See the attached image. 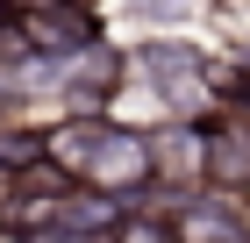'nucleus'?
<instances>
[{
  "instance_id": "f257e3e1",
  "label": "nucleus",
  "mask_w": 250,
  "mask_h": 243,
  "mask_svg": "<svg viewBox=\"0 0 250 243\" xmlns=\"http://www.w3.org/2000/svg\"><path fill=\"white\" fill-rule=\"evenodd\" d=\"M143 79L157 100V122H214V79L222 57L193 36H143L129 43V86Z\"/></svg>"
},
{
  "instance_id": "f03ea898",
  "label": "nucleus",
  "mask_w": 250,
  "mask_h": 243,
  "mask_svg": "<svg viewBox=\"0 0 250 243\" xmlns=\"http://www.w3.org/2000/svg\"><path fill=\"white\" fill-rule=\"evenodd\" d=\"M15 43L43 65H72L93 43H107V15L86 0H21L15 7Z\"/></svg>"
},
{
  "instance_id": "7ed1b4c3",
  "label": "nucleus",
  "mask_w": 250,
  "mask_h": 243,
  "mask_svg": "<svg viewBox=\"0 0 250 243\" xmlns=\"http://www.w3.org/2000/svg\"><path fill=\"white\" fill-rule=\"evenodd\" d=\"M129 93V43H93L86 57L58 65V86H50V108L72 114V122H100L115 114Z\"/></svg>"
},
{
  "instance_id": "20e7f679",
  "label": "nucleus",
  "mask_w": 250,
  "mask_h": 243,
  "mask_svg": "<svg viewBox=\"0 0 250 243\" xmlns=\"http://www.w3.org/2000/svg\"><path fill=\"white\" fill-rule=\"evenodd\" d=\"M208 193H222V200L250 193V122L243 114H214L208 122Z\"/></svg>"
},
{
  "instance_id": "39448f33",
  "label": "nucleus",
  "mask_w": 250,
  "mask_h": 243,
  "mask_svg": "<svg viewBox=\"0 0 250 243\" xmlns=\"http://www.w3.org/2000/svg\"><path fill=\"white\" fill-rule=\"evenodd\" d=\"M107 243H179V222H172V207L136 200V207H122V222H115Z\"/></svg>"
},
{
  "instance_id": "423d86ee",
  "label": "nucleus",
  "mask_w": 250,
  "mask_h": 243,
  "mask_svg": "<svg viewBox=\"0 0 250 243\" xmlns=\"http://www.w3.org/2000/svg\"><path fill=\"white\" fill-rule=\"evenodd\" d=\"M208 243H250V222L243 229H222V236H208Z\"/></svg>"
},
{
  "instance_id": "0eeeda50",
  "label": "nucleus",
  "mask_w": 250,
  "mask_h": 243,
  "mask_svg": "<svg viewBox=\"0 0 250 243\" xmlns=\"http://www.w3.org/2000/svg\"><path fill=\"white\" fill-rule=\"evenodd\" d=\"M15 36V7H7V0H0V43Z\"/></svg>"
},
{
  "instance_id": "6e6552de",
  "label": "nucleus",
  "mask_w": 250,
  "mask_h": 243,
  "mask_svg": "<svg viewBox=\"0 0 250 243\" xmlns=\"http://www.w3.org/2000/svg\"><path fill=\"white\" fill-rule=\"evenodd\" d=\"M236 65H243V72H250V43H243V50H236Z\"/></svg>"
}]
</instances>
